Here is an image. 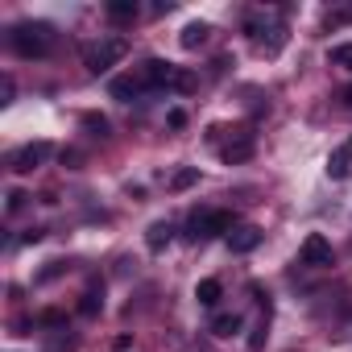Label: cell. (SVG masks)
I'll use <instances>...</instances> for the list:
<instances>
[{
  "label": "cell",
  "instance_id": "cell-5",
  "mask_svg": "<svg viewBox=\"0 0 352 352\" xmlns=\"http://www.w3.org/2000/svg\"><path fill=\"white\" fill-rule=\"evenodd\" d=\"M174 75H179V67H174V63H166V58H149V63L137 71V79H141V87H145V91L174 87Z\"/></svg>",
  "mask_w": 352,
  "mask_h": 352
},
{
  "label": "cell",
  "instance_id": "cell-9",
  "mask_svg": "<svg viewBox=\"0 0 352 352\" xmlns=\"http://www.w3.org/2000/svg\"><path fill=\"white\" fill-rule=\"evenodd\" d=\"M108 91H112V100H120V104H133V100L145 96V87H141L137 75H116V79L108 83Z\"/></svg>",
  "mask_w": 352,
  "mask_h": 352
},
{
  "label": "cell",
  "instance_id": "cell-19",
  "mask_svg": "<svg viewBox=\"0 0 352 352\" xmlns=\"http://www.w3.org/2000/svg\"><path fill=\"white\" fill-rule=\"evenodd\" d=\"M83 129H91L96 137H108V120H104V116H96V112H87V116H83Z\"/></svg>",
  "mask_w": 352,
  "mask_h": 352
},
{
  "label": "cell",
  "instance_id": "cell-26",
  "mask_svg": "<svg viewBox=\"0 0 352 352\" xmlns=\"http://www.w3.org/2000/svg\"><path fill=\"white\" fill-rule=\"evenodd\" d=\"M42 236H46V232H42V228H30V232H25V236H21V241H25V245H38V241H42Z\"/></svg>",
  "mask_w": 352,
  "mask_h": 352
},
{
  "label": "cell",
  "instance_id": "cell-22",
  "mask_svg": "<svg viewBox=\"0 0 352 352\" xmlns=\"http://www.w3.org/2000/svg\"><path fill=\"white\" fill-rule=\"evenodd\" d=\"M25 199H30L25 191H9V204H5V208H9V216H17V212L25 208Z\"/></svg>",
  "mask_w": 352,
  "mask_h": 352
},
{
  "label": "cell",
  "instance_id": "cell-21",
  "mask_svg": "<svg viewBox=\"0 0 352 352\" xmlns=\"http://www.w3.org/2000/svg\"><path fill=\"white\" fill-rule=\"evenodd\" d=\"M38 323H42V327H63V323H67V315H63V311H42V315H38Z\"/></svg>",
  "mask_w": 352,
  "mask_h": 352
},
{
  "label": "cell",
  "instance_id": "cell-17",
  "mask_svg": "<svg viewBox=\"0 0 352 352\" xmlns=\"http://www.w3.org/2000/svg\"><path fill=\"white\" fill-rule=\"evenodd\" d=\"M100 307H104V294H100V290L91 286V290L83 294V302H79V311H83V315H100Z\"/></svg>",
  "mask_w": 352,
  "mask_h": 352
},
{
  "label": "cell",
  "instance_id": "cell-8",
  "mask_svg": "<svg viewBox=\"0 0 352 352\" xmlns=\"http://www.w3.org/2000/svg\"><path fill=\"white\" fill-rule=\"evenodd\" d=\"M348 170H352V137L327 153V179H348Z\"/></svg>",
  "mask_w": 352,
  "mask_h": 352
},
{
  "label": "cell",
  "instance_id": "cell-7",
  "mask_svg": "<svg viewBox=\"0 0 352 352\" xmlns=\"http://www.w3.org/2000/svg\"><path fill=\"white\" fill-rule=\"evenodd\" d=\"M253 149H257V141H253V133H236L224 149H220V157L228 162V166H241V162H249L253 157Z\"/></svg>",
  "mask_w": 352,
  "mask_h": 352
},
{
  "label": "cell",
  "instance_id": "cell-14",
  "mask_svg": "<svg viewBox=\"0 0 352 352\" xmlns=\"http://www.w3.org/2000/svg\"><path fill=\"white\" fill-rule=\"evenodd\" d=\"M208 34H212V25H208V21H191V25L183 30V38H179V42H183V50H199V46L208 42Z\"/></svg>",
  "mask_w": 352,
  "mask_h": 352
},
{
  "label": "cell",
  "instance_id": "cell-27",
  "mask_svg": "<svg viewBox=\"0 0 352 352\" xmlns=\"http://www.w3.org/2000/svg\"><path fill=\"white\" fill-rule=\"evenodd\" d=\"M348 21H352V13H331L327 17V25H348Z\"/></svg>",
  "mask_w": 352,
  "mask_h": 352
},
{
  "label": "cell",
  "instance_id": "cell-20",
  "mask_svg": "<svg viewBox=\"0 0 352 352\" xmlns=\"http://www.w3.org/2000/svg\"><path fill=\"white\" fill-rule=\"evenodd\" d=\"M331 63H336V67H348V71H352V42L336 46V50H331Z\"/></svg>",
  "mask_w": 352,
  "mask_h": 352
},
{
  "label": "cell",
  "instance_id": "cell-6",
  "mask_svg": "<svg viewBox=\"0 0 352 352\" xmlns=\"http://www.w3.org/2000/svg\"><path fill=\"white\" fill-rule=\"evenodd\" d=\"M298 261H302V265H311V270L331 265V241H327L323 232H311V236L302 241V249H298Z\"/></svg>",
  "mask_w": 352,
  "mask_h": 352
},
{
  "label": "cell",
  "instance_id": "cell-11",
  "mask_svg": "<svg viewBox=\"0 0 352 352\" xmlns=\"http://www.w3.org/2000/svg\"><path fill=\"white\" fill-rule=\"evenodd\" d=\"M104 13H108V21H112V25H133L141 9H137V0H108Z\"/></svg>",
  "mask_w": 352,
  "mask_h": 352
},
{
  "label": "cell",
  "instance_id": "cell-15",
  "mask_svg": "<svg viewBox=\"0 0 352 352\" xmlns=\"http://www.w3.org/2000/svg\"><path fill=\"white\" fill-rule=\"evenodd\" d=\"M195 298H199V307H216V302L224 298V286H220L216 278H204V282L195 286Z\"/></svg>",
  "mask_w": 352,
  "mask_h": 352
},
{
  "label": "cell",
  "instance_id": "cell-16",
  "mask_svg": "<svg viewBox=\"0 0 352 352\" xmlns=\"http://www.w3.org/2000/svg\"><path fill=\"white\" fill-rule=\"evenodd\" d=\"M195 183H199V170H195V166L179 170V174H174V179H170V187H174V191H187V187H195Z\"/></svg>",
  "mask_w": 352,
  "mask_h": 352
},
{
  "label": "cell",
  "instance_id": "cell-10",
  "mask_svg": "<svg viewBox=\"0 0 352 352\" xmlns=\"http://www.w3.org/2000/svg\"><path fill=\"white\" fill-rule=\"evenodd\" d=\"M257 245H261V228H253V224H241V228L228 232V249L232 253H253Z\"/></svg>",
  "mask_w": 352,
  "mask_h": 352
},
{
  "label": "cell",
  "instance_id": "cell-25",
  "mask_svg": "<svg viewBox=\"0 0 352 352\" xmlns=\"http://www.w3.org/2000/svg\"><path fill=\"white\" fill-rule=\"evenodd\" d=\"M261 344H265V323H261V327L253 331V340H249V348H253V352H261Z\"/></svg>",
  "mask_w": 352,
  "mask_h": 352
},
{
  "label": "cell",
  "instance_id": "cell-1",
  "mask_svg": "<svg viewBox=\"0 0 352 352\" xmlns=\"http://www.w3.org/2000/svg\"><path fill=\"white\" fill-rule=\"evenodd\" d=\"M9 46L21 58H46L50 46H54V25H46V21H17L9 30Z\"/></svg>",
  "mask_w": 352,
  "mask_h": 352
},
{
  "label": "cell",
  "instance_id": "cell-24",
  "mask_svg": "<svg viewBox=\"0 0 352 352\" xmlns=\"http://www.w3.org/2000/svg\"><path fill=\"white\" fill-rule=\"evenodd\" d=\"M166 120H170V129H183V124H187V112H183V108H170Z\"/></svg>",
  "mask_w": 352,
  "mask_h": 352
},
{
  "label": "cell",
  "instance_id": "cell-2",
  "mask_svg": "<svg viewBox=\"0 0 352 352\" xmlns=\"http://www.w3.org/2000/svg\"><path fill=\"white\" fill-rule=\"evenodd\" d=\"M124 50H129L124 38H104V42H96V46L83 50V67H87L91 75H104V71H112V67L124 58Z\"/></svg>",
  "mask_w": 352,
  "mask_h": 352
},
{
  "label": "cell",
  "instance_id": "cell-23",
  "mask_svg": "<svg viewBox=\"0 0 352 352\" xmlns=\"http://www.w3.org/2000/svg\"><path fill=\"white\" fill-rule=\"evenodd\" d=\"M63 270H67V261H50V265H46L42 274H38V282H54V278H58Z\"/></svg>",
  "mask_w": 352,
  "mask_h": 352
},
{
  "label": "cell",
  "instance_id": "cell-18",
  "mask_svg": "<svg viewBox=\"0 0 352 352\" xmlns=\"http://www.w3.org/2000/svg\"><path fill=\"white\" fill-rule=\"evenodd\" d=\"M195 83H199V79H195L191 71L179 67V75H174V87H170V91H195Z\"/></svg>",
  "mask_w": 352,
  "mask_h": 352
},
{
  "label": "cell",
  "instance_id": "cell-3",
  "mask_svg": "<svg viewBox=\"0 0 352 352\" xmlns=\"http://www.w3.org/2000/svg\"><path fill=\"white\" fill-rule=\"evenodd\" d=\"M54 153V145L50 141H30V145H21V149H13V157H9V170L13 174H34L46 157Z\"/></svg>",
  "mask_w": 352,
  "mask_h": 352
},
{
  "label": "cell",
  "instance_id": "cell-13",
  "mask_svg": "<svg viewBox=\"0 0 352 352\" xmlns=\"http://www.w3.org/2000/svg\"><path fill=\"white\" fill-rule=\"evenodd\" d=\"M241 327H245V319H241L236 311H220V315L212 319V331H216V336H224V340L241 336Z\"/></svg>",
  "mask_w": 352,
  "mask_h": 352
},
{
  "label": "cell",
  "instance_id": "cell-12",
  "mask_svg": "<svg viewBox=\"0 0 352 352\" xmlns=\"http://www.w3.org/2000/svg\"><path fill=\"white\" fill-rule=\"evenodd\" d=\"M170 241H174V224H170V220H157V224H149V232H145V245H149L153 253H162Z\"/></svg>",
  "mask_w": 352,
  "mask_h": 352
},
{
  "label": "cell",
  "instance_id": "cell-4",
  "mask_svg": "<svg viewBox=\"0 0 352 352\" xmlns=\"http://www.w3.org/2000/svg\"><path fill=\"white\" fill-rule=\"evenodd\" d=\"M224 232H232L228 212H195L191 216V236L195 241H212V236H224Z\"/></svg>",
  "mask_w": 352,
  "mask_h": 352
},
{
  "label": "cell",
  "instance_id": "cell-28",
  "mask_svg": "<svg viewBox=\"0 0 352 352\" xmlns=\"http://www.w3.org/2000/svg\"><path fill=\"white\" fill-rule=\"evenodd\" d=\"M344 104H348V108H352V87H348V91H344Z\"/></svg>",
  "mask_w": 352,
  "mask_h": 352
}]
</instances>
